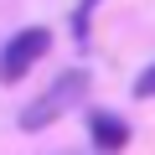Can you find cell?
I'll use <instances>...</instances> for the list:
<instances>
[{
	"mask_svg": "<svg viewBox=\"0 0 155 155\" xmlns=\"http://www.w3.org/2000/svg\"><path fill=\"white\" fill-rule=\"evenodd\" d=\"M83 93H88V72H83V67L57 72V83H52L41 98H31V104L21 109V129H26V134H36V129H47V124H57L67 109L83 104Z\"/></svg>",
	"mask_w": 155,
	"mask_h": 155,
	"instance_id": "obj_1",
	"label": "cell"
},
{
	"mask_svg": "<svg viewBox=\"0 0 155 155\" xmlns=\"http://www.w3.org/2000/svg\"><path fill=\"white\" fill-rule=\"evenodd\" d=\"M93 5H98V0H83V5H78V16H72V31H78V36H88V11H93Z\"/></svg>",
	"mask_w": 155,
	"mask_h": 155,
	"instance_id": "obj_5",
	"label": "cell"
},
{
	"mask_svg": "<svg viewBox=\"0 0 155 155\" xmlns=\"http://www.w3.org/2000/svg\"><path fill=\"white\" fill-rule=\"evenodd\" d=\"M47 52H52V31H47V26H26V31H16L5 47H0V83H21V78H26Z\"/></svg>",
	"mask_w": 155,
	"mask_h": 155,
	"instance_id": "obj_2",
	"label": "cell"
},
{
	"mask_svg": "<svg viewBox=\"0 0 155 155\" xmlns=\"http://www.w3.org/2000/svg\"><path fill=\"white\" fill-rule=\"evenodd\" d=\"M88 134H93V145L109 150V155L129 145V124H124L119 114H109V109H93V114H88Z\"/></svg>",
	"mask_w": 155,
	"mask_h": 155,
	"instance_id": "obj_3",
	"label": "cell"
},
{
	"mask_svg": "<svg viewBox=\"0 0 155 155\" xmlns=\"http://www.w3.org/2000/svg\"><path fill=\"white\" fill-rule=\"evenodd\" d=\"M134 98H155V62H150V67L134 78Z\"/></svg>",
	"mask_w": 155,
	"mask_h": 155,
	"instance_id": "obj_4",
	"label": "cell"
}]
</instances>
